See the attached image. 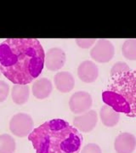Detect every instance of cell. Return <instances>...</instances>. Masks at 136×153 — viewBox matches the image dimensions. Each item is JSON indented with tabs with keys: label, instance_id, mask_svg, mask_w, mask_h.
I'll use <instances>...</instances> for the list:
<instances>
[{
	"label": "cell",
	"instance_id": "obj_1",
	"mask_svg": "<svg viewBox=\"0 0 136 153\" xmlns=\"http://www.w3.org/2000/svg\"><path fill=\"white\" fill-rule=\"evenodd\" d=\"M45 53L37 38H7L0 44V71L15 84L27 85L44 66Z\"/></svg>",
	"mask_w": 136,
	"mask_h": 153
},
{
	"label": "cell",
	"instance_id": "obj_2",
	"mask_svg": "<svg viewBox=\"0 0 136 153\" xmlns=\"http://www.w3.org/2000/svg\"><path fill=\"white\" fill-rule=\"evenodd\" d=\"M36 153H80L82 136L60 118L47 121L28 135Z\"/></svg>",
	"mask_w": 136,
	"mask_h": 153
},
{
	"label": "cell",
	"instance_id": "obj_3",
	"mask_svg": "<svg viewBox=\"0 0 136 153\" xmlns=\"http://www.w3.org/2000/svg\"><path fill=\"white\" fill-rule=\"evenodd\" d=\"M102 100L116 111L129 117H136V70L111 76Z\"/></svg>",
	"mask_w": 136,
	"mask_h": 153
},
{
	"label": "cell",
	"instance_id": "obj_4",
	"mask_svg": "<svg viewBox=\"0 0 136 153\" xmlns=\"http://www.w3.org/2000/svg\"><path fill=\"white\" fill-rule=\"evenodd\" d=\"M10 129L17 137L28 136L33 129V120L27 113L16 114L10 122Z\"/></svg>",
	"mask_w": 136,
	"mask_h": 153
},
{
	"label": "cell",
	"instance_id": "obj_5",
	"mask_svg": "<svg viewBox=\"0 0 136 153\" xmlns=\"http://www.w3.org/2000/svg\"><path fill=\"white\" fill-rule=\"evenodd\" d=\"M115 54L113 44L107 39H99L90 51L93 60L100 63H106L112 60Z\"/></svg>",
	"mask_w": 136,
	"mask_h": 153
},
{
	"label": "cell",
	"instance_id": "obj_6",
	"mask_svg": "<svg viewBox=\"0 0 136 153\" xmlns=\"http://www.w3.org/2000/svg\"><path fill=\"white\" fill-rule=\"evenodd\" d=\"M92 102V97L90 94L84 91H78L71 96L69 100V106L74 114L81 115L90 110Z\"/></svg>",
	"mask_w": 136,
	"mask_h": 153
},
{
	"label": "cell",
	"instance_id": "obj_7",
	"mask_svg": "<svg viewBox=\"0 0 136 153\" xmlns=\"http://www.w3.org/2000/svg\"><path fill=\"white\" fill-rule=\"evenodd\" d=\"M98 123V115L94 110H89L74 117L73 124L77 130L88 133L92 131Z\"/></svg>",
	"mask_w": 136,
	"mask_h": 153
},
{
	"label": "cell",
	"instance_id": "obj_8",
	"mask_svg": "<svg viewBox=\"0 0 136 153\" xmlns=\"http://www.w3.org/2000/svg\"><path fill=\"white\" fill-rule=\"evenodd\" d=\"M65 63V53L60 48H51L45 54L44 66L49 71L60 70Z\"/></svg>",
	"mask_w": 136,
	"mask_h": 153
},
{
	"label": "cell",
	"instance_id": "obj_9",
	"mask_svg": "<svg viewBox=\"0 0 136 153\" xmlns=\"http://www.w3.org/2000/svg\"><path fill=\"white\" fill-rule=\"evenodd\" d=\"M77 76L82 82H94L99 76L98 66L91 60H84L77 68Z\"/></svg>",
	"mask_w": 136,
	"mask_h": 153
},
{
	"label": "cell",
	"instance_id": "obj_10",
	"mask_svg": "<svg viewBox=\"0 0 136 153\" xmlns=\"http://www.w3.org/2000/svg\"><path fill=\"white\" fill-rule=\"evenodd\" d=\"M136 147V138L130 133H122L115 139L117 153H133Z\"/></svg>",
	"mask_w": 136,
	"mask_h": 153
},
{
	"label": "cell",
	"instance_id": "obj_11",
	"mask_svg": "<svg viewBox=\"0 0 136 153\" xmlns=\"http://www.w3.org/2000/svg\"><path fill=\"white\" fill-rule=\"evenodd\" d=\"M54 85L61 93H68L72 90L75 85L74 77L68 71H59L54 78Z\"/></svg>",
	"mask_w": 136,
	"mask_h": 153
},
{
	"label": "cell",
	"instance_id": "obj_12",
	"mask_svg": "<svg viewBox=\"0 0 136 153\" xmlns=\"http://www.w3.org/2000/svg\"><path fill=\"white\" fill-rule=\"evenodd\" d=\"M33 95L38 100H44L49 97L53 90L51 81L46 77L37 79L32 87Z\"/></svg>",
	"mask_w": 136,
	"mask_h": 153
},
{
	"label": "cell",
	"instance_id": "obj_13",
	"mask_svg": "<svg viewBox=\"0 0 136 153\" xmlns=\"http://www.w3.org/2000/svg\"><path fill=\"white\" fill-rule=\"evenodd\" d=\"M100 117L104 125L108 128H111L117 125L119 122L120 113L112 109L111 106L106 105L101 107L100 111Z\"/></svg>",
	"mask_w": 136,
	"mask_h": 153
},
{
	"label": "cell",
	"instance_id": "obj_14",
	"mask_svg": "<svg viewBox=\"0 0 136 153\" xmlns=\"http://www.w3.org/2000/svg\"><path fill=\"white\" fill-rule=\"evenodd\" d=\"M30 96V88L28 85L16 84L12 88L11 97L14 103L16 105H23L27 103Z\"/></svg>",
	"mask_w": 136,
	"mask_h": 153
},
{
	"label": "cell",
	"instance_id": "obj_15",
	"mask_svg": "<svg viewBox=\"0 0 136 153\" xmlns=\"http://www.w3.org/2000/svg\"><path fill=\"white\" fill-rule=\"evenodd\" d=\"M16 144L14 138L10 134L0 135V153H15Z\"/></svg>",
	"mask_w": 136,
	"mask_h": 153
},
{
	"label": "cell",
	"instance_id": "obj_16",
	"mask_svg": "<svg viewBox=\"0 0 136 153\" xmlns=\"http://www.w3.org/2000/svg\"><path fill=\"white\" fill-rule=\"evenodd\" d=\"M123 55L127 60H136V39H127L123 44Z\"/></svg>",
	"mask_w": 136,
	"mask_h": 153
},
{
	"label": "cell",
	"instance_id": "obj_17",
	"mask_svg": "<svg viewBox=\"0 0 136 153\" xmlns=\"http://www.w3.org/2000/svg\"><path fill=\"white\" fill-rule=\"evenodd\" d=\"M129 71H130V68L127 65V63L123 62V61H117L111 67L110 74H111V76H114L116 75L122 74V73H124V72Z\"/></svg>",
	"mask_w": 136,
	"mask_h": 153
},
{
	"label": "cell",
	"instance_id": "obj_18",
	"mask_svg": "<svg viewBox=\"0 0 136 153\" xmlns=\"http://www.w3.org/2000/svg\"><path fill=\"white\" fill-rule=\"evenodd\" d=\"M97 42L95 38H77L76 43L82 49H88Z\"/></svg>",
	"mask_w": 136,
	"mask_h": 153
},
{
	"label": "cell",
	"instance_id": "obj_19",
	"mask_svg": "<svg viewBox=\"0 0 136 153\" xmlns=\"http://www.w3.org/2000/svg\"><path fill=\"white\" fill-rule=\"evenodd\" d=\"M10 94V86L4 81H0V103L5 100Z\"/></svg>",
	"mask_w": 136,
	"mask_h": 153
},
{
	"label": "cell",
	"instance_id": "obj_20",
	"mask_svg": "<svg viewBox=\"0 0 136 153\" xmlns=\"http://www.w3.org/2000/svg\"><path fill=\"white\" fill-rule=\"evenodd\" d=\"M81 153H101V149L97 144L89 143L82 149Z\"/></svg>",
	"mask_w": 136,
	"mask_h": 153
},
{
	"label": "cell",
	"instance_id": "obj_21",
	"mask_svg": "<svg viewBox=\"0 0 136 153\" xmlns=\"http://www.w3.org/2000/svg\"><path fill=\"white\" fill-rule=\"evenodd\" d=\"M0 74H1V71H0Z\"/></svg>",
	"mask_w": 136,
	"mask_h": 153
}]
</instances>
